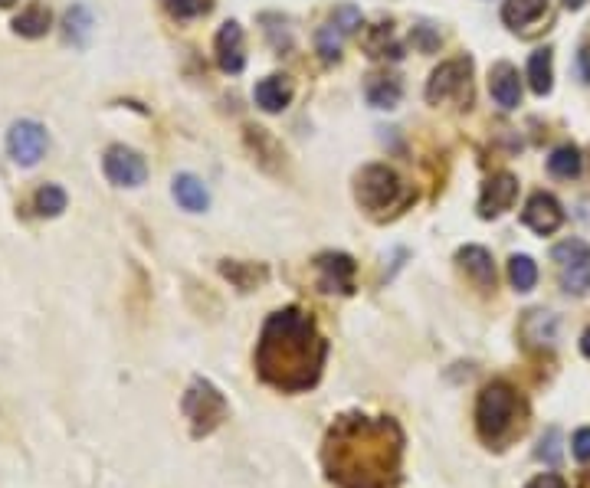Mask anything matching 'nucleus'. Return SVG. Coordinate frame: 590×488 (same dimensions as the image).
Segmentation results:
<instances>
[{"label":"nucleus","instance_id":"1","mask_svg":"<svg viewBox=\"0 0 590 488\" xmlns=\"http://www.w3.org/2000/svg\"><path fill=\"white\" fill-rule=\"evenodd\" d=\"M407 436L394 416L341 413L325 430L322 469L335 488H397Z\"/></svg>","mask_w":590,"mask_h":488},{"label":"nucleus","instance_id":"2","mask_svg":"<svg viewBox=\"0 0 590 488\" xmlns=\"http://www.w3.org/2000/svg\"><path fill=\"white\" fill-rule=\"evenodd\" d=\"M328 341L302 308H279L266 318L256 341V374L282 394H305L322 380Z\"/></svg>","mask_w":590,"mask_h":488},{"label":"nucleus","instance_id":"3","mask_svg":"<svg viewBox=\"0 0 590 488\" xmlns=\"http://www.w3.org/2000/svg\"><path fill=\"white\" fill-rule=\"evenodd\" d=\"M528 403L505 380H492L476 400V433L489 449H505L525 433Z\"/></svg>","mask_w":590,"mask_h":488},{"label":"nucleus","instance_id":"4","mask_svg":"<svg viewBox=\"0 0 590 488\" xmlns=\"http://www.w3.org/2000/svg\"><path fill=\"white\" fill-rule=\"evenodd\" d=\"M354 194H358V204L368 213H374V217H384L387 210H400L410 204L407 187L400 184L397 171H391L387 164H368L358 174Z\"/></svg>","mask_w":590,"mask_h":488},{"label":"nucleus","instance_id":"5","mask_svg":"<svg viewBox=\"0 0 590 488\" xmlns=\"http://www.w3.org/2000/svg\"><path fill=\"white\" fill-rule=\"evenodd\" d=\"M181 410L187 416V423H191V433L197 439H204L210 433H217L223 420L230 416V403L227 397L220 394L217 384H210L207 377H194L191 387H187Z\"/></svg>","mask_w":590,"mask_h":488},{"label":"nucleus","instance_id":"6","mask_svg":"<svg viewBox=\"0 0 590 488\" xmlns=\"http://www.w3.org/2000/svg\"><path fill=\"white\" fill-rule=\"evenodd\" d=\"M551 259L561 272V289L568 295H587L590 292V246L584 240H564L551 249Z\"/></svg>","mask_w":590,"mask_h":488},{"label":"nucleus","instance_id":"7","mask_svg":"<svg viewBox=\"0 0 590 488\" xmlns=\"http://www.w3.org/2000/svg\"><path fill=\"white\" fill-rule=\"evenodd\" d=\"M472 95V59L459 56V59H446L440 69H433V76L427 82V102L430 105H443L450 99H466Z\"/></svg>","mask_w":590,"mask_h":488},{"label":"nucleus","instance_id":"8","mask_svg":"<svg viewBox=\"0 0 590 488\" xmlns=\"http://www.w3.org/2000/svg\"><path fill=\"white\" fill-rule=\"evenodd\" d=\"M7 151L20 168H33L43 154H46V128L40 122H30L23 118L7 132Z\"/></svg>","mask_w":590,"mask_h":488},{"label":"nucleus","instance_id":"9","mask_svg":"<svg viewBox=\"0 0 590 488\" xmlns=\"http://www.w3.org/2000/svg\"><path fill=\"white\" fill-rule=\"evenodd\" d=\"M315 272H318V289L322 292H338V295H351L354 292V259L348 253H322L315 259Z\"/></svg>","mask_w":590,"mask_h":488},{"label":"nucleus","instance_id":"10","mask_svg":"<svg viewBox=\"0 0 590 488\" xmlns=\"http://www.w3.org/2000/svg\"><path fill=\"white\" fill-rule=\"evenodd\" d=\"M105 177L118 187H138V184H145L148 164L138 151L125 148V145H115V148L105 151Z\"/></svg>","mask_w":590,"mask_h":488},{"label":"nucleus","instance_id":"11","mask_svg":"<svg viewBox=\"0 0 590 488\" xmlns=\"http://www.w3.org/2000/svg\"><path fill=\"white\" fill-rule=\"evenodd\" d=\"M518 197V181L512 174H492L486 187H482V197H479V217L482 220H495L502 217L505 210H512Z\"/></svg>","mask_w":590,"mask_h":488},{"label":"nucleus","instance_id":"12","mask_svg":"<svg viewBox=\"0 0 590 488\" xmlns=\"http://www.w3.org/2000/svg\"><path fill=\"white\" fill-rule=\"evenodd\" d=\"M522 220L528 230H535L538 236H551L554 230H561L564 223V210L561 204L554 200L551 194H545V190H538V194L528 197V204L522 210Z\"/></svg>","mask_w":590,"mask_h":488},{"label":"nucleus","instance_id":"13","mask_svg":"<svg viewBox=\"0 0 590 488\" xmlns=\"http://www.w3.org/2000/svg\"><path fill=\"white\" fill-rule=\"evenodd\" d=\"M214 53H217V66L223 69V73H243L246 66V46H243V27L236 20H227L217 33L214 40Z\"/></svg>","mask_w":590,"mask_h":488},{"label":"nucleus","instance_id":"14","mask_svg":"<svg viewBox=\"0 0 590 488\" xmlns=\"http://www.w3.org/2000/svg\"><path fill=\"white\" fill-rule=\"evenodd\" d=\"M489 92L502 109H509V112L518 109V102H522V79H518V69L512 63H495L489 69Z\"/></svg>","mask_w":590,"mask_h":488},{"label":"nucleus","instance_id":"15","mask_svg":"<svg viewBox=\"0 0 590 488\" xmlns=\"http://www.w3.org/2000/svg\"><path fill=\"white\" fill-rule=\"evenodd\" d=\"M456 263L463 266V272L479 285L482 292L495 289V263H492L489 249H482V246H463L456 253Z\"/></svg>","mask_w":590,"mask_h":488},{"label":"nucleus","instance_id":"16","mask_svg":"<svg viewBox=\"0 0 590 488\" xmlns=\"http://www.w3.org/2000/svg\"><path fill=\"white\" fill-rule=\"evenodd\" d=\"M253 99L256 105L263 112H282V109H289V102H292V82L286 76H266V79H259L256 82V89H253Z\"/></svg>","mask_w":590,"mask_h":488},{"label":"nucleus","instance_id":"17","mask_svg":"<svg viewBox=\"0 0 590 488\" xmlns=\"http://www.w3.org/2000/svg\"><path fill=\"white\" fill-rule=\"evenodd\" d=\"M171 194H174L177 204H181L184 210H191V213H204L210 207L207 187H204V181H197L194 174H177L174 184H171Z\"/></svg>","mask_w":590,"mask_h":488},{"label":"nucleus","instance_id":"18","mask_svg":"<svg viewBox=\"0 0 590 488\" xmlns=\"http://www.w3.org/2000/svg\"><path fill=\"white\" fill-rule=\"evenodd\" d=\"M364 95H368V102L374 109H397L400 99H404V86H400L394 76H371Z\"/></svg>","mask_w":590,"mask_h":488},{"label":"nucleus","instance_id":"19","mask_svg":"<svg viewBox=\"0 0 590 488\" xmlns=\"http://www.w3.org/2000/svg\"><path fill=\"white\" fill-rule=\"evenodd\" d=\"M545 10H548V0H505L502 20L509 23L512 30H518V27H528V23L541 20Z\"/></svg>","mask_w":590,"mask_h":488},{"label":"nucleus","instance_id":"20","mask_svg":"<svg viewBox=\"0 0 590 488\" xmlns=\"http://www.w3.org/2000/svg\"><path fill=\"white\" fill-rule=\"evenodd\" d=\"M220 272L227 276L240 292H253L256 285H263L269 279V269L266 266H253V263H230V259H223Z\"/></svg>","mask_w":590,"mask_h":488},{"label":"nucleus","instance_id":"21","mask_svg":"<svg viewBox=\"0 0 590 488\" xmlns=\"http://www.w3.org/2000/svg\"><path fill=\"white\" fill-rule=\"evenodd\" d=\"M522 335L528 344H548L551 348L554 338H558V318H554L551 312H528Z\"/></svg>","mask_w":590,"mask_h":488},{"label":"nucleus","instance_id":"22","mask_svg":"<svg viewBox=\"0 0 590 488\" xmlns=\"http://www.w3.org/2000/svg\"><path fill=\"white\" fill-rule=\"evenodd\" d=\"M554 56L551 50H538V53H531L528 59V86L535 89L538 95H548L551 86H554Z\"/></svg>","mask_w":590,"mask_h":488},{"label":"nucleus","instance_id":"23","mask_svg":"<svg viewBox=\"0 0 590 488\" xmlns=\"http://www.w3.org/2000/svg\"><path fill=\"white\" fill-rule=\"evenodd\" d=\"M14 30L20 33V37H46V30H50V10H46L43 4H30L23 14L14 20Z\"/></svg>","mask_w":590,"mask_h":488},{"label":"nucleus","instance_id":"24","mask_svg":"<svg viewBox=\"0 0 590 488\" xmlns=\"http://www.w3.org/2000/svg\"><path fill=\"white\" fill-rule=\"evenodd\" d=\"M364 46H368V53L374 59H384V56H391V59H400V46L394 43V30H391V23H377V27L364 37Z\"/></svg>","mask_w":590,"mask_h":488},{"label":"nucleus","instance_id":"25","mask_svg":"<svg viewBox=\"0 0 590 488\" xmlns=\"http://www.w3.org/2000/svg\"><path fill=\"white\" fill-rule=\"evenodd\" d=\"M66 190L56 187V184H46L37 190V197H33V207H37L40 217H59V213L66 210Z\"/></svg>","mask_w":590,"mask_h":488},{"label":"nucleus","instance_id":"26","mask_svg":"<svg viewBox=\"0 0 590 488\" xmlns=\"http://www.w3.org/2000/svg\"><path fill=\"white\" fill-rule=\"evenodd\" d=\"M509 279L518 292H531L535 289V282H538V266H535V259L531 256H512L509 259Z\"/></svg>","mask_w":590,"mask_h":488},{"label":"nucleus","instance_id":"27","mask_svg":"<svg viewBox=\"0 0 590 488\" xmlns=\"http://www.w3.org/2000/svg\"><path fill=\"white\" fill-rule=\"evenodd\" d=\"M548 171L554 177H577V174H581V151H577L574 145L558 148L548 158Z\"/></svg>","mask_w":590,"mask_h":488},{"label":"nucleus","instance_id":"28","mask_svg":"<svg viewBox=\"0 0 590 488\" xmlns=\"http://www.w3.org/2000/svg\"><path fill=\"white\" fill-rule=\"evenodd\" d=\"M315 43H318V53H322L325 63H338V59H341V43H345V33H341L335 23H328V27L318 30Z\"/></svg>","mask_w":590,"mask_h":488},{"label":"nucleus","instance_id":"29","mask_svg":"<svg viewBox=\"0 0 590 488\" xmlns=\"http://www.w3.org/2000/svg\"><path fill=\"white\" fill-rule=\"evenodd\" d=\"M89 33H92V17H89V10L86 7H73L66 14V37L73 40L76 46H82L89 40Z\"/></svg>","mask_w":590,"mask_h":488},{"label":"nucleus","instance_id":"30","mask_svg":"<svg viewBox=\"0 0 590 488\" xmlns=\"http://www.w3.org/2000/svg\"><path fill=\"white\" fill-rule=\"evenodd\" d=\"M161 7L168 10L174 20H194L210 10V0H161Z\"/></svg>","mask_w":590,"mask_h":488},{"label":"nucleus","instance_id":"31","mask_svg":"<svg viewBox=\"0 0 590 488\" xmlns=\"http://www.w3.org/2000/svg\"><path fill=\"white\" fill-rule=\"evenodd\" d=\"M332 23L348 37V33H354V30L361 27V10L351 7V4H341V7L335 10V14H332Z\"/></svg>","mask_w":590,"mask_h":488},{"label":"nucleus","instance_id":"32","mask_svg":"<svg viewBox=\"0 0 590 488\" xmlns=\"http://www.w3.org/2000/svg\"><path fill=\"white\" fill-rule=\"evenodd\" d=\"M410 40L420 53H433L436 46H440V33H436L433 27H427V23H420V27H413Z\"/></svg>","mask_w":590,"mask_h":488},{"label":"nucleus","instance_id":"33","mask_svg":"<svg viewBox=\"0 0 590 488\" xmlns=\"http://www.w3.org/2000/svg\"><path fill=\"white\" fill-rule=\"evenodd\" d=\"M558 443H561V433L558 430H551L548 433V439H541V449H538V459H548L551 466L558 462V456H561V449H558Z\"/></svg>","mask_w":590,"mask_h":488},{"label":"nucleus","instance_id":"34","mask_svg":"<svg viewBox=\"0 0 590 488\" xmlns=\"http://www.w3.org/2000/svg\"><path fill=\"white\" fill-rule=\"evenodd\" d=\"M571 446H574V459L577 462H590V430H577Z\"/></svg>","mask_w":590,"mask_h":488},{"label":"nucleus","instance_id":"35","mask_svg":"<svg viewBox=\"0 0 590 488\" xmlns=\"http://www.w3.org/2000/svg\"><path fill=\"white\" fill-rule=\"evenodd\" d=\"M525 488H568V485H564V479L558 472H545V475H535Z\"/></svg>","mask_w":590,"mask_h":488},{"label":"nucleus","instance_id":"36","mask_svg":"<svg viewBox=\"0 0 590 488\" xmlns=\"http://www.w3.org/2000/svg\"><path fill=\"white\" fill-rule=\"evenodd\" d=\"M577 69H581V79L590 82V46H584V50L577 53Z\"/></svg>","mask_w":590,"mask_h":488},{"label":"nucleus","instance_id":"37","mask_svg":"<svg viewBox=\"0 0 590 488\" xmlns=\"http://www.w3.org/2000/svg\"><path fill=\"white\" fill-rule=\"evenodd\" d=\"M581 351H584V357H590V328L584 331V338H581Z\"/></svg>","mask_w":590,"mask_h":488},{"label":"nucleus","instance_id":"38","mask_svg":"<svg viewBox=\"0 0 590 488\" xmlns=\"http://www.w3.org/2000/svg\"><path fill=\"white\" fill-rule=\"evenodd\" d=\"M587 4V0H564V7H568V10H581Z\"/></svg>","mask_w":590,"mask_h":488},{"label":"nucleus","instance_id":"39","mask_svg":"<svg viewBox=\"0 0 590 488\" xmlns=\"http://www.w3.org/2000/svg\"><path fill=\"white\" fill-rule=\"evenodd\" d=\"M577 488H590V472L581 475V482H577Z\"/></svg>","mask_w":590,"mask_h":488},{"label":"nucleus","instance_id":"40","mask_svg":"<svg viewBox=\"0 0 590 488\" xmlns=\"http://www.w3.org/2000/svg\"><path fill=\"white\" fill-rule=\"evenodd\" d=\"M17 4V0H0V7H14Z\"/></svg>","mask_w":590,"mask_h":488}]
</instances>
